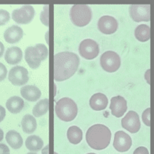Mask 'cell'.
Wrapping results in <instances>:
<instances>
[{
	"instance_id": "1",
	"label": "cell",
	"mask_w": 154,
	"mask_h": 154,
	"mask_svg": "<svg viewBox=\"0 0 154 154\" xmlns=\"http://www.w3.org/2000/svg\"><path fill=\"white\" fill-rule=\"evenodd\" d=\"M79 58L75 53L62 52L54 56V79L62 82L72 77L79 66Z\"/></svg>"
},
{
	"instance_id": "2",
	"label": "cell",
	"mask_w": 154,
	"mask_h": 154,
	"mask_svg": "<svg viewBox=\"0 0 154 154\" xmlns=\"http://www.w3.org/2000/svg\"><path fill=\"white\" fill-rule=\"evenodd\" d=\"M110 130L103 124H96L89 128L86 132V140L92 149L102 150L106 149L111 141Z\"/></svg>"
},
{
	"instance_id": "3",
	"label": "cell",
	"mask_w": 154,
	"mask_h": 154,
	"mask_svg": "<svg viewBox=\"0 0 154 154\" xmlns=\"http://www.w3.org/2000/svg\"><path fill=\"white\" fill-rule=\"evenodd\" d=\"M56 116L65 122L72 121L77 116L78 107L76 103L68 97L60 99L55 106Z\"/></svg>"
},
{
	"instance_id": "4",
	"label": "cell",
	"mask_w": 154,
	"mask_h": 154,
	"mask_svg": "<svg viewBox=\"0 0 154 154\" xmlns=\"http://www.w3.org/2000/svg\"><path fill=\"white\" fill-rule=\"evenodd\" d=\"M48 49L44 44H36L35 46H29L25 51V60L30 68L35 69L39 67L41 62L46 60Z\"/></svg>"
},
{
	"instance_id": "5",
	"label": "cell",
	"mask_w": 154,
	"mask_h": 154,
	"mask_svg": "<svg viewBox=\"0 0 154 154\" xmlns=\"http://www.w3.org/2000/svg\"><path fill=\"white\" fill-rule=\"evenodd\" d=\"M69 16L73 25L83 27L90 23L93 12L91 8L87 5H73L70 9Z\"/></svg>"
},
{
	"instance_id": "6",
	"label": "cell",
	"mask_w": 154,
	"mask_h": 154,
	"mask_svg": "<svg viewBox=\"0 0 154 154\" xmlns=\"http://www.w3.org/2000/svg\"><path fill=\"white\" fill-rule=\"evenodd\" d=\"M120 65V57L113 51L105 52L100 57V66L107 72H116Z\"/></svg>"
},
{
	"instance_id": "7",
	"label": "cell",
	"mask_w": 154,
	"mask_h": 154,
	"mask_svg": "<svg viewBox=\"0 0 154 154\" xmlns=\"http://www.w3.org/2000/svg\"><path fill=\"white\" fill-rule=\"evenodd\" d=\"M79 53L82 58L91 60L96 58L100 53L99 44L91 38L82 40L79 46Z\"/></svg>"
},
{
	"instance_id": "8",
	"label": "cell",
	"mask_w": 154,
	"mask_h": 154,
	"mask_svg": "<svg viewBox=\"0 0 154 154\" xmlns=\"http://www.w3.org/2000/svg\"><path fill=\"white\" fill-rule=\"evenodd\" d=\"M35 16L34 8L30 5H23L20 9H15L12 12V19L19 24H28L31 23Z\"/></svg>"
},
{
	"instance_id": "9",
	"label": "cell",
	"mask_w": 154,
	"mask_h": 154,
	"mask_svg": "<svg viewBox=\"0 0 154 154\" xmlns=\"http://www.w3.org/2000/svg\"><path fill=\"white\" fill-rule=\"evenodd\" d=\"M8 78L12 85L17 86H24L29 79L28 70L21 66L12 67L9 71Z\"/></svg>"
},
{
	"instance_id": "10",
	"label": "cell",
	"mask_w": 154,
	"mask_h": 154,
	"mask_svg": "<svg viewBox=\"0 0 154 154\" xmlns=\"http://www.w3.org/2000/svg\"><path fill=\"white\" fill-rule=\"evenodd\" d=\"M130 14L135 22L150 21V5H132L130 7Z\"/></svg>"
},
{
	"instance_id": "11",
	"label": "cell",
	"mask_w": 154,
	"mask_h": 154,
	"mask_svg": "<svg viewBox=\"0 0 154 154\" xmlns=\"http://www.w3.org/2000/svg\"><path fill=\"white\" fill-rule=\"evenodd\" d=\"M121 124L125 130L131 133H137L141 127L139 115L135 111H129L121 120Z\"/></svg>"
},
{
	"instance_id": "12",
	"label": "cell",
	"mask_w": 154,
	"mask_h": 154,
	"mask_svg": "<svg viewBox=\"0 0 154 154\" xmlns=\"http://www.w3.org/2000/svg\"><path fill=\"white\" fill-rule=\"evenodd\" d=\"M132 139L130 136L123 131H117L115 133L113 147L118 152H126L131 148Z\"/></svg>"
},
{
	"instance_id": "13",
	"label": "cell",
	"mask_w": 154,
	"mask_h": 154,
	"mask_svg": "<svg viewBox=\"0 0 154 154\" xmlns=\"http://www.w3.org/2000/svg\"><path fill=\"white\" fill-rule=\"evenodd\" d=\"M98 29L102 33L110 35L117 31L118 22L114 17L110 16H102L98 21Z\"/></svg>"
},
{
	"instance_id": "14",
	"label": "cell",
	"mask_w": 154,
	"mask_h": 154,
	"mask_svg": "<svg viewBox=\"0 0 154 154\" xmlns=\"http://www.w3.org/2000/svg\"><path fill=\"white\" fill-rule=\"evenodd\" d=\"M112 115L116 117H121L127 109V103L123 96H116L111 99L110 106Z\"/></svg>"
},
{
	"instance_id": "15",
	"label": "cell",
	"mask_w": 154,
	"mask_h": 154,
	"mask_svg": "<svg viewBox=\"0 0 154 154\" xmlns=\"http://www.w3.org/2000/svg\"><path fill=\"white\" fill-rule=\"evenodd\" d=\"M23 36V30L18 26H12L4 32V38L8 43H17Z\"/></svg>"
},
{
	"instance_id": "16",
	"label": "cell",
	"mask_w": 154,
	"mask_h": 154,
	"mask_svg": "<svg viewBox=\"0 0 154 154\" xmlns=\"http://www.w3.org/2000/svg\"><path fill=\"white\" fill-rule=\"evenodd\" d=\"M89 105L95 111L103 110L108 105V99L103 93H96L90 98Z\"/></svg>"
},
{
	"instance_id": "17",
	"label": "cell",
	"mask_w": 154,
	"mask_h": 154,
	"mask_svg": "<svg viewBox=\"0 0 154 154\" xmlns=\"http://www.w3.org/2000/svg\"><path fill=\"white\" fill-rule=\"evenodd\" d=\"M22 96L25 100L30 102H35L40 98L41 91L37 86H25L20 89Z\"/></svg>"
},
{
	"instance_id": "18",
	"label": "cell",
	"mask_w": 154,
	"mask_h": 154,
	"mask_svg": "<svg viewBox=\"0 0 154 154\" xmlns=\"http://www.w3.org/2000/svg\"><path fill=\"white\" fill-rule=\"evenodd\" d=\"M23 59V51L17 46H12L6 50L5 60L10 65H16L20 63Z\"/></svg>"
},
{
	"instance_id": "19",
	"label": "cell",
	"mask_w": 154,
	"mask_h": 154,
	"mask_svg": "<svg viewBox=\"0 0 154 154\" xmlns=\"http://www.w3.org/2000/svg\"><path fill=\"white\" fill-rule=\"evenodd\" d=\"M5 140L12 149H20L23 144V140L21 135L16 130H9L5 136Z\"/></svg>"
},
{
	"instance_id": "20",
	"label": "cell",
	"mask_w": 154,
	"mask_h": 154,
	"mask_svg": "<svg viewBox=\"0 0 154 154\" xmlns=\"http://www.w3.org/2000/svg\"><path fill=\"white\" fill-rule=\"evenodd\" d=\"M24 100L19 96L10 97L6 102V108L10 112L13 114L19 113L24 108Z\"/></svg>"
},
{
	"instance_id": "21",
	"label": "cell",
	"mask_w": 154,
	"mask_h": 154,
	"mask_svg": "<svg viewBox=\"0 0 154 154\" xmlns=\"http://www.w3.org/2000/svg\"><path fill=\"white\" fill-rule=\"evenodd\" d=\"M21 126L24 133L31 134L35 131L37 128V123L35 117L32 116L27 114L23 116L21 122Z\"/></svg>"
},
{
	"instance_id": "22",
	"label": "cell",
	"mask_w": 154,
	"mask_h": 154,
	"mask_svg": "<svg viewBox=\"0 0 154 154\" xmlns=\"http://www.w3.org/2000/svg\"><path fill=\"white\" fill-rule=\"evenodd\" d=\"M43 140L36 135L29 136L26 140V146L27 149L32 152H38L43 147Z\"/></svg>"
},
{
	"instance_id": "23",
	"label": "cell",
	"mask_w": 154,
	"mask_h": 154,
	"mask_svg": "<svg viewBox=\"0 0 154 154\" xmlns=\"http://www.w3.org/2000/svg\"><path fill=\"white\" fill-rule=\"evenodd\" d=\"M134 35L136 38L140 42H146L150 38V28L145 24L139 25L135 29Z\"/></svg>"
},
{
	"instance_id": "24",
	"label": "cell",
	"mask_w": 154,
	"mask_h": 154,
	"mask_svg": "<svg viewBox=\"0 0 154 154\" xmlns=\"http://www.w3.org/2000/svg\"><path fill=\"white\" fill-rule=\"evenodd\" d=\"M67 138L72 144H79L82 140V131L76 126H70L67 130Z\"/></svg>"
},
{
	"instance_id": "25",
	"label": "cell",
	"mask_w": 154,
	"mask_h": 154,
	"mask_svg": "<svg viewBox=\"0 0 154 154\" xmlns=\"http://www.w3.org/2000/svg\"><path fill=\"white\" fill-rule=\"evenodd\" d=\"M49 107V100L48 99H44L38 102L32 109V113L35 117H40L45 115L48 112Z\"/></svg>"
},
{
	"instance_id": "26",
	"label": "cell",
	"mask_w": 154,
	"mask_h": 154,
	"mask_svg": "<svg viewBox=\"0 0 154 154\" xmlns=\"http://www.w3.org/2000/svg\"><path fill=\"white\" fill-rule=\"evenodd\" d=\"M10 19V15L9 12L4 9H0V26L5 25Z\"/></svg>"
},
{
	"instance_id": "27",
	"label": "cell",
	"mask_w": 154,
	"mask_h": 154,
	"mask_svg": "<svg viewBox=\"0 0 154 154\" xmlns=\"http://www.w3.org/2000/svg\"><path fill=\"white\" fill-rule=\"evenodd\" d=\"M143 121L146 126H150V108L146 109L142 115Z\"/></svg>"
},
{
	"instance_id": "28",
	"label": "cell",
	"mask_w": 154,
	"mask_h": 154,
	"mask_svg": "<svg viewBox=\"0 0 154 154\" xmlns=\"http://www.w3.org/2000/svg\"><path fill=\"white\" fill-rule=\"evenodd\" d=\"M41 21L43 23L45 26H49V23H48V6L46 5L44 8L43 11L41 13Z\"/></svg>"
},
{
	"instance_id": "29",
	"label": "cell",
	"mask_w": 154,
	"mask_h": 154,
	"mask_svg": "<svg viewBox=\"0 0 154 154\" xmlns=\"http://www.w3.org/2000/svg\"><path fill=\"white\" fill-rule=\"evenodd\" d=\"M7 75V69L4 64L0 63V82L3 81L6 78Z\"/></svg>"
},
{
	"instance_id": "30",
	"label": "cell",
	"mask_w": 154,
	"mask_h": 154,
	"mask_svg": "<svg viewBox=\"0 0 154 154\" xmlns=\"http://www.w3.org/2000/svg\"><path fill=\"white\" fill-rule=\"evenodd\" d=\"M133 154H149V150L144 146H140L135 149Z\"/></svg>"
},
{
	"instance_id": "31",
	"label": "cell",
	"mask_w": 154,
	"mask_h": 154,
	"mask_svg": "<svg viewBox=\"0 0 154 154\" xmlns=\"http://www.w3.org/2000/svg\"><path fill=\"white\" fill-rule=\"evenodd\" d=\"M0 154H10L9 148L4 143H0Z\"/></svg>"
},
{
	"instance_id": "32",
	"label": "cell",
	"mask_w": 154,
	"mask_h": 154,
	"mask_svg": "<svg viewBox=\"0 0 154 154\" xmlns=\"http://www.w3.org/2000/svg\"><path fill=\"white\" fill-rule=\"evenodd\" d=\"M5 109L3 106H0V123L5 119Z\"/></svg>"
},
{
	"instance_id": "33",
	"label": "cell",
	"mask_w": 154,
	"mask_h": 154,
	"mask_svg": "<svg viewBox=\"0 0 154 154\" xmlns=\"http://www.w3.org/2000/svg\"><path fill=\"white\" fill-rule=\"evenodd\" d=\"M4 51H5V47H4V45L2 44V42H0V58L2 57V55H3Z\"/></svg>"
},
{
	"instance_id": "34",
	"label": "cell",
	"mask_w": 154,
	"mask_h": 154,
	"mask_svg": "<svg viewBox=\"0 0 154 154\" xmlns=\"http://www.w3.org/2000/svg\"><path fill=\"white\" fill-rule=\"evenodd\" d=\"M48 150H49V146H46L42 151V154H48Z\"/></svg>"
},
{
	"instance_id": "35",
	"label": "cell",
	"mask_w": 154,
	"mask_h": 154,
	"mask_svg": "<svg viewBox=\"0 0 154 154\" xmlns=\"http://www.w3.org/2000/svg\"><path fill=\"white\" fill-rule=\"evenodd\" d=\"M3 136H4V133L2 131V130L0 128V142L2 141V139H3Z\"/></svg>"
},
{
	"instance_id": "36",
	"label": "cell",
	"mask_w": 154,
	"mask_h": 154,
	"mask_svg": "<svg viewBox=\"0 0 154 154\" xmlns=\"http://www.w3.org/2000/svg\"><path fill=\"white\" fill-rule=\"evenodd\" d=\"M27 154H37V153H35V152H28Z\"/></svg>"
},
{
	"instance_id": "37",
	"label": "cell",
	"mask_w": 154,
	"mask_h": 154,
	"mask_svg": "<svg viewBox=\"0 0 154 154\" xmlns=\"http://www.w3.org/2000/svg\"><path fill=\"white\" fill-rule=\"evenodd\" d=\"M88 154H96V153H93V152H89V153H88Z\"/></svg>"
},
{
	"instance_id": "38",
	"label": "cell",
	"mask_w": 154,
	"mask_h": 154,
	"mask_svg": "<svg viewBox=\"0 0 154 154\" xmlns=\"http://www.w3.org/2000/svg\"><path fill=\"white\" fill-rule=\"evenodd\" d=\"M54 154H58V153H57V152H54Z\"/></svg>"
}]
</instances>
